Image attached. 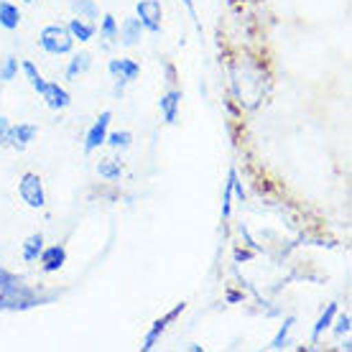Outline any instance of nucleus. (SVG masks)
Here are the masks:
<instances>
[{"instance_id": "nucleus-11", "label": "nucleus", "mask_w": 352, "mask_h": 352, "mask_svg": "<svg viewBox=\"0 0 352 352\" xmlns=\"http://www.w3.org/2000/svg\"><path fill=\"white\" fill-rule=\"evenodd\" d=\"M36 133H38V128H36V125H31V123H21V125H16V128H10L8 141L13 143L16 148H26L28 143H31V141L36 138Z\"/></svg>"}, {"instance_id": "nucleus-16", "label": "nucleus", "mask_w": 352, "mask_h": 352, "mask_svg": "<svg viewBox=\"0 0 352 352\" xmlns=\"http://www.w3.org/2000/svg\"><path fill=\"white\" fill-rule=\"evenodd\" d=\"M89 67H92V56H89L87 52L77 54V56L69 62V67H67V77H69V80H77V77H80V74H85Z\"/></svg>"}, {"instance_id": "nucleus-2", "label": "nucleus", "mask_w": 352, "mask_h": 352, "mask_svg": "<svg viewBox=\"0 0 352 352\" xmlns=\"http://www.w3.org/2000/svg\"><path fill=\"white\" fill-rule=\"evenodd\" d=\"M38 44L49 54H67L74 46V36L69 34L67 26H46L38 36Z\"/></svg>"}, {"instance_id": "nucleus-32", "label": "nucleus", "mask_w": 352, "mask_h": 352, "mask_svg": "<svg viewBox=\"0 0 352 352\" xmlns=\"http://www.w3.org/2000/svg\"><path fill=\"white\" fill-rule=\"evenodd\" d=\"M23 3H36V0H23Z\"/></svg>"}, {"instance_id": "nucleus-31", "label": "nucleus", "mask_w": 352, "mask_h": 352, "mask_svg": "<svg viewBox=\"0 0 352 352\" xmlns=\"http://www.w3.org/2000/svg\"><path fill=\"white\" fill-rule=\"evenodd\" d=\"M184 3H186V8H189V13H192V16H194V6H192V0H184Z\"/></svg>"}, {"instance_id": "nucleus-29", "label": "nucleus", "mask_w": 352, "mask_h": 352, "mask_svg": "<svg viewBox=\"0 0 352 352\" xmlns=\"http://www.w3.org/2000/svg\"><path fill=\"white\" fill-rule=\"evenodd\" d=\"M10 278H13V273H8V271H6V268H3V265H0V283L10 281Z\"/></svg>"}, {"instance_id": "nucleus-15", "label": "nucleus", "mask_w": 352, "mask_h": 352, "mask_svg": "<svg viewBox=\"0 0 352 352\" xmlns=\"http://www.w3.org/2000/svg\"><path fill=\"white\" fill-rule=\"evenodd\" d=\"M67 28H69V34L74 36V38H80V41H89V38L95 36V26H92L89 21H85V18H72Z\"/></svg>"}, {"instance_id": "nucleus-23", "label": "nucleus", "mask_w": 352, "mask_h": 352, "mask_svg": "<svg viewBox=\"0 0 352 352\" xmlns=\"http://www.w3.org/2000/svg\"><path fill=\"white\" fill-rule=\"evenodd\" d=\"M291 327H294V317L286 319V322H283V327L278 329V335L273 337V342H271L273 350H281V347H286V344H289V332H291Z\"/></svg>"}, {"instance_id": "nucleus-28", "label": "nucleus", "mask_w": 352, "mask_h": 352, "mask_svg": "<svg viewBox=\"0 0 352 352\" xmlns=\"http://www.w3.org/2000/svg\"><path fill=\"white\" fill-rule=\"evenodd\" d=\"M232 192H235V194H238V197H240V202L245 199V192H243V184H240V182H238V171H232Z\"/></svg>"}, {"instance_id": "nucleus-27", "label": "nucleus", "mask_w": 352, "mask_h": 352, "mask_svg": "<svg viewBox=\"0 0 352 352\" xmlns=\"http://www.w3.org/2000/svg\"><path fill=\"white\" fill-rule=\"evenodd\" d=\"M8 133H10V123L6 118H0V146L8 143Z\"/></svg>"}, {"instance_id": "nucleus-25", "label": "nucleus", "mask_w": 352, "mask_h": 352, "mask_svg": "<svg viewBox=\"0 0 352 352\" xmlns=\"http://www.w3.org/2000/svg\"><path fill=\"white\" fill-rule=\"evenodd\" d=\"M232 171H235V168H230V174H228V186H225V202H222V220H228V217H230V199H232Z\"/></svg>"}, {"instance_id": "nucleus-24", "label": "nucleus", "mask_w": 352, "mask_h": 352, "mask_svg": "<svg viewBox=\"0 0 352 352\" xmlns=\"http://www.w3.org/2000/svg\"><path fill=\"white\" fill-rule=\"evenodd\" d=\"M16 72H18V59L16 56H8L6 62H3V67H0V80H13L16 77Z\"/></svg>"}, {"instance_id": "nucleus-13", "label": "nucleus", "mask_w": 352, "mask_h": 352, "mask_svg": "<svg viewBox=\"0 0 352 352\" xmlns=\"http://www.w3.org/2000/svg\"><path fill=\"white\" fill-rule=\"evenodd\" d=\"M18 23H21V10H18L13 3L3 0V3H0V26L13 31V28H18Z\"/></svg>"}, {"instance_id": "nucleus-9", "label": "nucleus", "mask_w": 352, "mask_h": 352, "mask_svg": "<svg viewBox=\"0 0 352 352\" xmlns=\"http://www.w3.org/2000/svg\"><path fill=\"white\" fill-rule=\"evenodd\" d=\"M38 258H41L44 271L54 273V271H59V268L67 263V250H64V245H52V248H44Z\"/></svg>"}, {"instance_id": "nucleus-5", "label": "nucleus", "mask_w": 352, "mask_h": 352, "mask_svg": "<svg viewBox=\"0 0 352 352\" xmlns=\"http://www.w3.org/2000/svg\"><path fill=\"white\" fill-rule=\"evenodd\" d=\"M135 10H138V21L143 23V28H148L151 34H159L161 31V16H164L159 0H141Z\"/></svg>"}, {"instance_id": "nucleus-18", "label": "nucleus", "mask_w": 352, "mask_h": 352, "mask_svg": "<svg viewBox=\"0 0 352 352\" xmlns=\"http://www.w3.org/2000/svg\"><path fill=\"white\" fill-rule=\"evenodd\" d=\"M72 10L77 13L80 18H87V21H92V18L100 16V10H97L95 0H69Z\"/></svg>"}, {"instance_id": "nucleus-21", "label": "nucleus", "mask_w": 352, "mask_h": 352, "mask_svg": "<svg viewBox=\"0 0 352 352\" xmlns=\"http://www.w3.org/2000/svg\"><path fill=\"white\" fill-rule=\"evenodd\" d=\"M133 141V135L128 131H115V133H107L105 143L107 146H113V148H128Z\"/></svg>"}, {"instance_id": "nucleus-1", "label": "nucleus", "mask_w": 352, "mask_h": 352, "mask_svg": "<svg viewBox=\"0 0 352 352\" xmlns=\"http://www.w3.org/2000/svg\"><path fill=\"white\" fill-rule=\"evenodd\" d=\"M41 296L34 289H28L26 283H21V278H10V281L0 283V309H10V311H23L36 304H41Z\"/></svg>"}, {"instance_id": "nucleus-17", "label": "nucleus", "mask_w": 352, "mask_h": 352, "mask_svg": "<svg viewBox=\"0 0 352 352\" xmlns=\"http://www.w3.org/2000/svg\"><path fill=\"white\" fill-rule=\"evenodd\" d=\"M335 314H337V304L332 301V304L322 311V317H319L317 324H314V332H311V340H314V342L322 337V332H324V329H329V327H332V319H335Z\"/></svg>"}, {"instance_id": "nucleus-22", "label": "nucleus", "mask_w": 352, "mask_h": 352, "mask_svg": "<svg viewBox=\"0 0 352 352\" xmlns=\"http://www.w3.org/2000/svg\"><path fill=\"white\" fill-rule=\"evenodd\" d=\"M100 36L105 38V44L110 46L118 38V23H115L113 16H105L102 18V26H100Z\"/></svg>"}, {"instance_id": "nucleus-12", "label": "nucleus", "mask_w": 352, "mask_h": 352, "mask_svg": "<svg viewBox=\"0 0 352 352\" xmlns=\"http://www.w3.org/2000/svg\"><path fill=\"white\" fill-rule=\"evenodd\" d=\"M179 102H182V89H168L166 95L161 97V113L166 123H176V113H179Z\"/></svg>"}, {"instance_id": "nucleus-20", "label": "nucleus", "mask_w": 352, "mask_h": 352, "mask_svg": "<svg viewBox=\"0 0 352 352\" xmlns=\"http://www.w3.org/2000/svg\"><path fill=\"white\" fill-rule=\"evenodd\" d=\"M21 67H23V72H26V77H28V82H31V87H34L36 92L41 95V89L46 87V80L41 77V72L36 69V67H34L31 62H23Z\"/></svg>"}, {"instance_id": "nucleus-26", "label": "nucleus", "mask_w": 352, "mask_h": 352, "mask_svg": "<svg viewBox=\"0 0 352 352\" xmlns=\"http://www.w3.org/2000/svg\"><path fill=\"white\" fill-rule=\"evenodd\" d=\"M347 332H350V314H342V317H340V322H337V327H335V335H347Z\"/></svg>"}, {"instance_id": "nucleus-3", "label": "nucleus", "mask_w": 352, "mask_h": 352, "mask_svg": "<svg viewBox=\"0 0 352 352\" xmlns=\"http://www.w3.org/2000/svg\"><path fill=\"white\" fill-rule=\"evenodd\" d=\"M18 194H21V199H23L28 207H34V210H41V207L46 204L44 182H41V176L34 174V171H28V174L21 176Z\"/></svg>"}, {"instance_id": "nucleus-7", "label": "nucleus", "mask_w": 352, "mask_h": 352, "mask_svg": "<svg viewBox=\"0 0 352 352\" xmlns=\"http://www.w3.org/2000/svg\"><path fill=\"white\" fill-rule=\"evenodd\" d=\"M110 120H113V113H110V110H105V113L95 120V125L87 131V141H85V151H87V153H92V151L100 148V146L105 143L107 125H110Z\"/></svg>"}, {"instance_id": "nucleus-30", "label": "nucleus", "mask_w": 352, "mask_h": 352, "mask_svg": "<svg viewBox=\"0 0 352 352\" xmlns=\"http://www.w3.org/2000/svg\"><path fill=\"white\" fill-rule=\"evenodd\" d=\"M228 301H240V294H228Z\"/></svg>"}, {"instance_id": "nucleus-4", "label": "nucleus", "mask_w": 352, "mask_h": 352, "mask_svg": "<svg viewBox=\"0 0 352 352\" xmlns=\"http://www.w3.org/2000/svg\"><path fill=\"white\" fill-rule=\"evenodd\" d=\"M184 309H186V304H184V301H179V304H176V307L171 309V311H166V314H164L161 319H156V322H153V327L148 329V335L143 337L141 350H143V352L153 350V347H156V342L161 340V335H164V329H166V327L171 324V322H174V319L179 317L182 311H184Z\"/></svg>"}, {"instance_id": "nucleus-14", "label": "nucleus", "mask_w": 352, "mask_h": 352, "mask_svg": "<svg viewBox=\"0 0 352 352\" xmlns=\"http://www.w3.org/2000/svg\"><path fill=\"white\" fill-rule=\"evenodd\" d=\"M41 250H44V235H41V232H34V235L23 243V261H28V263L38 261Z\"/></svg>"}, {"instance_id": "nucleus-19", "label": "nucleus", "mask_w": 352, "mask_h": 352, "mask_svg": "<svg viewBox=\"0 0 352 352\" xmlns=\"http://www.w3.org/2000/svg\"><path fill=\"white\" fill-rule=\"evenodd\" d=\"M97 174L115 182V179L123 176V166H120V161H100V164H97Z\"/></svg>"}, {"instance_id": "nucleus-6", "label": "nucleus", "mask_w": 352, "mask_h": 352, "mask_svg": "<svg viewBox=\"0 0 352 352\" xmlns=\"http://www.w3.org/2000/svg\"><path fill=\"white\" fill-rule=\"evenodd\" d=\"M107 69H110V74H113L115 80H118V85L123 87V85L133 82L135 77H138V74H141V64L133 62V59H110Z\"/></svg>"}, {"instance_id": "nucleus-8", "label": "nucleus", "mask_w": 352, "mask_h": 352, "mask_svg": "<svg viewBox=\"0 0 352 352\" xmlns=\"http://www.w3.org/2000/svg\"><path fill=\"white\" fill-rule=\"evenodd\" d=\"M41 97H44L46 105L52 107V110H64L72 102L69 92L64 87H59V82H46V87L41 89Z\"/></svg>"}, {"instance_id": "nucleus-10", "label": "nucleus", "mask_w": 352, "mask_h": 352, "mask_svg": "<svg viewBox=\"0 0 352 352\" xmlns=\"http://www.w3.org/2000/svg\"><path fill=\"white\" fill-rule=\"evenodd\" d=\"M141 36H143L141 21H138V18H125L120 31H118V38L123 41V46H135L141 41Z\"/></svg>"}]
</instances>
